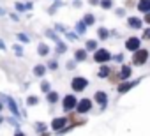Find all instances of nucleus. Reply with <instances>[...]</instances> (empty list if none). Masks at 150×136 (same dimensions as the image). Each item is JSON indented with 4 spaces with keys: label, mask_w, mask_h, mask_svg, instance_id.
I'll list each match as a JSON object with an SVG mask.
<instances>
[{
    "label": "nucleus",
    "mask_w": 150,
    "mask_h": 136,
    "mask_svg": "<svg viewBox=\"0 0 150 136\" xmlns=\"http://www.w3.org/2000/svg\"><path fill=\"white\" fill-rule=\"evenodd\" d=\"M71 87H72L74 92H81V90H85L88 87V80L87 78H81V76H76V78H72Z\"/></svg>",
    "instance_id": "f257e3e1"
},
{
    "label": "nucleus",
    "mask_w": 150,
    "mask_h": 136,
    "mask_svg": "<svg viewBox=\"0 0 150 136\" xmlns=\"http://www.w3.org/2000/svg\"><path fill=\"white\" fill-rule=\"evenodd\" d=\"M146 60H148V51L138 48V50L134 51V55H132V64H134V65H143Z\"/></svg>",
    "instance_id": "f03ea898"
},
{
    "label": "nucleus",
    "mask_w": 150,
    "mask_h": 136,
    "mask_svg": "<svg viewBox=\"0 0 150 136\" xmlns=\"http://www.w3.org/2000/svg\"><path fill=\"white\" fill-rule=\"evenodd\" d=\"M113 57H111V53L108 51V50H104V48H101V50H96V55H94V60L97 62V64H104V62H110Z\"/></svg>",
    "instance_id": "7ed1b4c3"
},
{
    "label": "nucleus",
    "mask_w": 150,
    "mask_h": 136,
    "mask_svg": "<svg viewBox=\"0 0 150 136\" xmlns=\"http://www.w3.org/2000/svg\"><path fill=\"white\" fill-rule=\"evenodd\" d=\"M62 104H64V111H69V113H71L72 110H76L78 99L74 97V96H71V94H69V96H65V97H64V103H62Z\"/></svg>",
    "instance_id": "20e7f679"
},
{
    "label": "nucleus",
    "mask_w": 150,
    "mask_h": 136,
    "mask_svg": "<svg viewBox=\"0 0 150 136\" xmlns=\"http://www.w3.org/2000/svg\"><path fill=\"white\" fill-rule=\"evenodd\" d=\"M92 110V101L90 99H81V101H78V104H76V111L78 113H87V111H90Z\"/></svg>",
    "instance_id": "39448f33"
},
{
    "label": "nucleus",
    "mask_w": 150,
    "mask_h": 136,
    "mask_svg": "<svg viewBox=\"0 0 150 136\" xmlns=\"http://www.w3.org/2000/svg\"><path fill=\"white\" fill-rule=\"evenodd\" d=\"M0 97H2V99L7 103V106L11 108V111H13V115H14V117H21V113H20V110H18V104L14 103V99H13V97H7V96H0Z\"/></svg>",
    "instance_id": "423d86ee"
},
{
    "label": "nucleus",
    "mask_w": 150,
    "mask_h": 136,
    "mask_svg": "<svg viewBox=\"0 0 150 136\" xmlns=\"http://www.w3.org/2000/svg\"><path fill=\"white\" fill-rule=\"evenodd\" d=\"M139 46H141V39H138V37H129V39L125 41V48H127L129 51H136Z\"/></svg>",
    "instance_id": "0eeeda50"
},
{
    "label": "nucleus",
    "mask_w": 150,
    "mask_h": 136,
    "mask_svg": "<svg viewBox=\"0 0 150 136\" xmlns=\"http://www.w3.org/2000/svg\"><path fill=\"white\" fill-rule=\"evenodd\" d=\"M94 97H96V103H97V104H101V108L104 110V108H106V103H108V96H106V92L97 90V92L94 94Z\"/></svg>",
    "instance_id": "6e6552de"
},
{
    "label": "nucleus",
    "mask_w": 150,
    "mask_h": 136,
    "mask_svg": "<svg viewBox=\"0 0 150 136\" xmlns=\"http://www.w3.org/2000/svg\"><path fill=\"white\" fill-rule=\"evenodd\" d=\"M65 124H67V118H65V117H58V118H53L51 127H53V131H55V132H58Z\"/></svg>",
    "instance_id": "1a4fd4ad"
},
{
    "label": "nucleus",
    "mask_w": 150,
    "mask_h": 136,
    "mask_svg": "<svg viewBox=\"0 0 150 136\" xmlns=\"http://www.w3.org/2000/svg\"><path fill=\"white\" fill-rule=\"evenodd\" d=\"M139 81H141V80H136V81H127V83H120V85H118V94H125L127 90H131V89H132L134 85H138Z\"/></svg>",
    "instance_id": "9d476101"
},
{
    "label": "nucleus",
    "mask_w": 150,
    "mask_h": 136,
    "mask_svg": "<svg viewBox=\"0 0 150 136\" xmlns=\"http://www.w3.org/2000/svg\"><path fill=\"white\" fill-rule=\"evenodd\" d=\"M138 11L139 13H148L150 11V0H139L138 2Z\"/></svg>",
    "instance_id": "9b49d317"
},
{
    "label": "nucleus",
    "mask_w": 150,
    "mask_h": 136,
    "mask_svg": "<svg viewBox=\"0 0 150 136\" xmlns=\"http://www.w3.org/2000/svg\"><path fill=\"white\" fill-rule=\"evenodd\" d=\"M127 23H129V27H131V28H141V20H139V18L131 16V18L127 20Z\"/></svg>",
    "instance_id": "f8f14e48"
},
{
    "label": "nucleus",
    "mask_w": 150,
    "mask_h": 136,
    "mask_svg": "<svg viewBox=\"0 0 150 136\" xmlns=\"http://www.w3.org/2000/svg\"><path fill=\"white\" fill-rule=\"evenodd\" d=\"M131 73H132V69L129 65H122V71H120V80H127L129 76H131Z\"/></svg>",
    "instance_id": "ddd939ff"
},
{
    "label": "nucleus",
    "mask_w": 150,
    "mask_h": 136,
    "mask_svg": "<svg viewBox=\"0 0 150 136\" xmlns=\"http://www.w3.org/2000/svg\"><path fill=\"white\" fill-rule=\"evenodd\" d=\"M44 73H46V65H42V64H37L35 67H34V74L35 76H44Z\"/></svg>",
    "instance_id": "4468645a"
},
{
    "label": "nucleus",
    "mask_w": 150,
    "mask_h": 136,
    "mask_svg": "<svg viewBox=\"0 0 150 136\" xmlns=\"http://www.w3.org/2000/svg\"><path fill=\"white\" fill-rule=\"evenodd\" d=\"M74 58H76V62H83V60H87V50H78L76 53H74Z\"/></svg>",
    "instance_id": "2eb2a0df"
},
{
    "label": "nucleus",
    "mask_w": 150,
    "mask_h": 136,
    "mask_svg": "<svg viewBox=\"0 0 150 136\" xmlns=\"http://www.w3.org/2000/svg\"><path fill=\"white\" fill-rule=\"evenodd\" d=\"M110 73H111V67H108V65H103L97 76H99V78H108V76H110Z\"/></svg>",
    "instance_id": "dca6fc26"
},
{
    "label": "nucleus",
    "mask_w": 150,
    "mask_h": 136,
    "mask_svg": "<svg viewBox=\"0 0 150 136\" xmlns=\"http://www.w3.org/2000/svg\"><path fill=\"white\" fill-rule=\"evenodd\" d=\"M37 53H39L41 57H44V55H48V53H50V48H48V44H44V42H41V44L37 46Z\"/></svg>",
    "instance_id": "f3484780"
},
{
    "label": "nucleus",
    "mask_w": 150,
    "mask_h": 136,
    "mask_svg": "<svg viewBox=\"0 0 150 136\" xmlns=\"http://www.w3.org/2000/svg\"><path fill=\"white\" fill-rule=\"evenodd\" d=\"M46 99H48V103H51V104H53V103H57V101H58V94H57V92H53V90H50Z\"/></svg>",
    "instance_id": "a211bd4d"
},
{
    "label": "nucleus",
    "mask_w": 150,
    "mask_h": 136,
    "mask_svg": "<svg viewBox=\"0 0 150 136\" xmlns=\"http://www.w3.org/2000/svg\"><path fill=\"white\" fill-rule=\"evenodd\" d=\"M99 6L103 9H111L113 7V0H99Z\"/></svg>",
    "instance_id": "6ab92c4d"
},
{
    "label": "nucleus",
    "mask_w": 150,
    "mask_h": 136,
    "mask_svg": "<svg viewBox=\"0 0 150 136\" xmlns=\"http://www.w3.org/2000/svg\"><path fill=\"white\" fill-rule=\"evenodd\" d=\"M83 23H85L87 27H90V25H94V23H96V18H94L92 14H85V18H83Z\"/></svg>",
    "instance_id": "aec40b11"
},
{
    "label": "nucleus",
    "mask_w": 150,
    "mask_h": 136,
    "mask_svg": "<svg viewBox=\"0 0 150 136\" xmlns=\"http://www.w3.org/2000/svg\"><path fill=\"white\" fill-rule=\"evenodd\" d=\"M85 50H87V51H96V50H97V42H96V41H87Z\"/></svg>",
    "instance_id": "412c9836"
},
{
    "label": "nucleus",
    "mask_w": 150,
    "mask_h": 136,
    "mask_svg": "<svg viewBox=\"0 0 150 136\" xmlns=\"http://www.w3.org/2000/svg\"><path fill=\"white\" fill-rule=\"evenodd\" d=\"M97 35H99V39H103V41H104V39H108L110 32H108L106 28H99V30H97Z\"/></svg>",
    "instance_id": "4be33fe9"
},
{
    "label": "nucleus",
    "mask_w": 150,
    "mask_h": 136,
    "mask_svg": "<svg viewBox=\"0 0 150 136\" xmlns=\"http://www.w3.org/2000/svg\"><path fill=\"white\" fill-rule=\"evenodd\" d=\"M65 50H67V46L58 39V41H57V53H65Z\"/></svg>",
    "instance_id": "5701e85b"
},
{
    "label": "nucleus",
    "mask_w": 150,
    "mask_h": 136,
    "mask_svg": "<svg viewBox=\"0 0 150 136\" xmlns=\"http://www.w3.org/2000/svg\"><path fill=\"white\" fill-rule=\"evenodd\" d=\"M76 30H78V34H83V32L87 30V25H85L83 21H78V23H76Z\"/></svg>",
    "instance_id": "b1692460"
},
{
    "label": "nucleus",
    "mask_w": 150,
    "mask_h": 136,
    "mask_svg": "<svg viewBox=\"0 0 150 136\" xmlns=\"http://www.w3.org/2000/svg\"><path fill=\"white\" fill-rule=\"evenodd\" d=\"M44 34H46V35H48V37H50V39H53V41H55V42H57V41H58V35H57V34H55V32H53V30H50V28H48V30H46V32H44Z\"/></svg>",
    "instance_id": "393cba45"
},
{
    "label": "nucleus",
    "mask_w": 150,
    "mask_h": 136,
    "mask_svg": "<svg viewBox=\"0 0 150 136\" xmlns=\"http://www.w3.org/2000/svg\"><path fill=\"white\" fill-rule=\"evenodd\" d=\"M41 90L48 94V92L51 90V85H50V81H42V83H41Z\"/></svg>",
    "instance_id": "a878e982"
},
{
    "label": "nucleus",
    "mask_w": 150,
    "mask_h": 136,
    "mask_svg": "<svg viewBox=\"0 0 150 136\" xmlns=\"http://www.w3.org/2000/svg\"><path fill=\"white\" fill-rule=\"evenodd\" d=\"M37 103H39V99H37L35 96H30V97L27 99V104H28V106H35Z\"/></svg>",
    "instance_id": "bb28decb"
},
{
    "label": "nucleus",
    "mask_w": 150,
    "mask_h": 136,
    "mask_svg": "<svg viewBox=\"0 0 150 136\" xmlns=\"http://www.w3.org/2000/svg\"><path fill=\"white\" fill-rule=\"evenodd\" d=\"M35 131H37V132H44V131H46V124H44V122H37V124H35Z\"/></svg>",
    "instance_id": "cd10ccee"
},
{
    "label": "nucleus",
    "mask_w": 150,
    "mask_h": 136,
    "mask_svg": "<svg viewBox=\"0 0 150 136\" xmlns=\"http://www.w3.org/2000/svg\"><path fill=\"white\" fill-rule=\"evenodd\" d=\"M16 37H18V41H21V42H25V44H27V42H30V37H28V35H25V34H18Z\"/></svg>",
    "instance_id": "c85d7f7f"
},
{
    "label": "nucleus",
    "mask_w": 150,
    "mask_h": 136,
    "mask_svg": "<svg viewBox=\"0 0 150 136\" xmlns=\"http://www.w3.org/2000/svg\"><path fill=\"white\" fill-rule=\"evenodd\" d=\"M48 67H50V69H51V71H57V69H58V62H57V60H50V64H48Z\"/></svg>",
    "instance_id": "c756f323"
},
{
    "label": "nucleus",
    "mask_w": 150,
    "mask_h": 136,
    "mask_svg": "<svg viewBox=\"0 0 150 136\" xmlns=\"http://www.w3.org/2000/svg\"><path fill=\"white\" fill-rule=\"evenodd\" d=\"M65 37H67L69 41H76V39H78V35L74 34V32H67V30H65Z\"/></svg>",
    "instance_id": "7c9ffc66"
},
{
    "label": "nucleus",
    "mask_w": 150,
    "mask_h": 136,
    "mask_svg": "<svg viewBox=\"0 0 150 136\" xmlns=\"http://www.w3.org/2000/svg\"><path fill=\"white\" fill-rule=\"evenodd\" d=\"M65 67H67V69H69V71H72V69H74V67H76V62H74V60H69V62L65 64Z\"/></svg>",
    "instance_id": "2f4dec72"
},
{
    "label": "nucleus",
    "mask_w": 150,
    "mask_h": 136,
    "mask_svg": "<svg viewBox=\"0 0 150 136\" xmlns=\"http://www.w3.org/2000/svg\"><path fill=\"white\" fill-rule=\"evenodd\" d=\"M13 50L18 53V57H21V55H23V50H21V46H20V44H14V46H13Z\"/></svg>",
    "instance_id": "473e14b6"
},
{
    "label": "nucleus",
    "mask_w": 150,
    "mask_h": 136,
    "mask_svg": "<svg viewBox=\"0 0 150 136\" xmlns=\"http://www.w3.org/2000/svg\"><path fill=\"white\" fill-rule=\"evenodd\" d=\"M143 39H150V28H146V30L143 32Z\"/></svg>",
    "instance_id": "72a5a7b5"
},
{
    "label": "nucleus",
    "mask_w": 150,
    "mask_h": 136,
    "mask_svg": "<svg viewBox=\"0 0 150 136\" xmlns=\"http://www.w3.org/2000/svg\"><path fill=\"white\" fill-rule=\"evenodd\" d=\"M16 9H18V11H25L27 6H23V4H16Z\"/></svg>",
    "instance_id": "f704fd0d"
},
{
    "label": "nucleus",
    "mask_w": 150,
    "mask_h": 136,
    "mask_svg": "<svg viewBox=\"0 0 150 136\" xmlns=\"http://www.w3.org/2000/svg\"><path fill=\"white\" fill-rule=\"evenodd\" d=\"M55 28H57V30H58V32H65V27H64V25H57V27H55Z\"/></svg>",
    "instance_id": "c9c22d12"
},
{
    "label": "nucleus",
    "mask_w": 150,
    "mask_h": 136,
    "mask_svg": "<svg viewBox=\"0 0 150 136\" xmlns=\"http://www.w3.org/2000/svg\"><path fill=\"white\" fill-rule=\"evenodd\" d=\"M145 21L150 25V11H148V13H145Z\"/></svg>",
    "instance_id": "e433bc0d"
},
{
    "label": "nucleus",
    "mask_w": 150,
    "mask_h": 136,
    "mask_svg": "<svg viewBox=\"0 0 150 136\" xmlns=\"http://www.w3.org/2000/svg\"><path fill=\"white\" fill-rule=\"evenodd\" d=\"M90 6H99V0H88Z\"/></svg>",
    "instance_id": "4c0bfd02"
},
{
    "label": "nucleus",
    "mask_w": 150,
    "mask_h": 136,
    "mask_svg": "<svg viewBox=\"0 0 150 136\" xmlns=\"http://www.w3.org/2000/svg\"><path fill=\"white\" fill-rule=\"evenodd\" d=\"M115 60H117V62H122V60H124V55H117Z\"/></svg>",
    "instance_id": "58836bf2"
},
{
    "label": "nucleus",
    "mask_w": 150,
    "mask_h": 136,
    "mask_svg": "<svg viewBox=\"0 0 150 136\" xmlns=\"http://www.w3.org/2000/svg\"><path fill=\"white\" fill-rule=\"evenodd\" d=\"M0 50H6V42L2 39H0Z\"/></svg>",
    "instance_id": "ea45409f"
},
{
    "label": "nucleus",
    "mask_w": 150,
    "mask_h": 136,
    "mask_svg": "<svg viewBox=\"0 0 150 136\" xmlns=\"http://www.w3.org/2000/svg\"><path fill=\"white\" fill-rule=\"evenodd\" d=\"M117 14L118 16H124V9H117Z\"/></svg>",
    "instance_id": "a19ab883"
},
{
    "label": "nucleus",
    "mask_w": 150,
    "mask_h": 136,
    "mask_svg": "<svg viewBox=\"0 0 150 136\" xmlns=\"http://www.w3.org/2000/svg\"><path fill=\"white\" fill-rule=\"evenodd\" d=\"M4 14H6V11H4L2 7H0V16H4Z\"/></svg>",
    "instance_id": "79ce46f5"
},
{
    "label": "nucleus",
    "mask_w": 150,
    "mask_h": 136,
    "mask_svg": "<svg viewBox=\"0 0 150 136\" xmlns=\"http://www.w3.org/2000/svg\"><path fill=\"white\" fill-rule=\"evenodd\" d=\"M2 122H4V117H2V115H0V124H2Z\"/></svg>",
    "instance_id": "37998d69"
},
{
    "label": "nucleus",
    "mask_w": 150,
    "mask_h": 136,
    "mask_svg": "<svg viewBox=\"0 0 150 136\" xmlns=\"http://www.w3.org/2000/svg\"><path fill=\"white\" fill-rule=\"evenodd\" d=\"M2 110H4V104H2V103H0V111H2Z\"/></svg>",
    "instance_id": "c03bdc74"
}]
</instances>
